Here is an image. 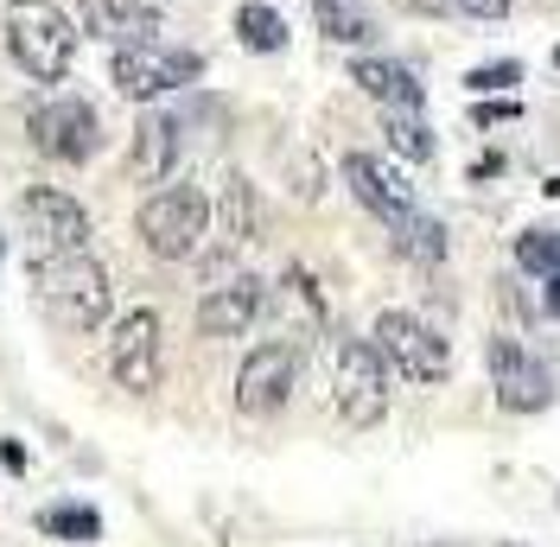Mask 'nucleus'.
<instances>
[{
    "instance_id": "nucleus-1",
    "label": "nucleus",
    "mask_w": 560,
    "mask_h": 547,
    "mask_svg": "<svg viewBox=\"0 0 560 547\" xmlns=\"http://www.w3.org/2000/svg\"><path fill=\"white\" fill-rule=\"evenodd\" d=\"M33 280H38V306H45V318H51L58 331L90 338V331H103V325H108L115 287H108V268L90 255V248L33 261Z\"/></svg>"
},
{
    "instance_id": "nucleus-8",
    "label": "nucleus",
    "mask_w": 560,
    "mask_h": 547,
    "mask_svg": "<svg viewBox=\"0 0 560 547\" xmlns=\"http://www.w3.org/2000/svg\"><path fill=\"white\" fill-rule=\"evenodd\" d=\"M293 382H300V344H255L243 357V370H236V408L248 420H268V414L287 408V395H293Z\"/></svg>"
},
{
    "instance_id": "nucleus-20",
    "label": "nucleus",
    "mask_w": 560,
    "mask_h": 547,
    "mask_svg": "<svg viewBox=\"0 0 560 547\" xmlns=\"http://www.w3.org/2000/svg\"><path fill=\"white\" fill-rule=\"evenodd\" d=\"M236 38H243L248 51H280L287 45V20H280L275 7H261V0H243L236 7Z\"/></svg>"
},
{
    "instance_id": "nucleus-25",
    "label": "nucleus",
    "mask_w": 560,
    "mask_h": 547,
    "mask_svg": "<svg viewBox=\"0 0 560 547\" xmlns=\"http://www.w3.org/2000/svg\"><path fill=\"white\" fill-rule=\"evenodd\" d=\"M458 13H471V20H510L516 0H458Z\"/></svg>"
},
{
    "instance_id": "nucleus-16",
    "label": "nucleus",
    "mask_w": 560,
    "mask_h": 547,
    "mask_svg": "<svg viewBox=\"0 0 560 547\" xmlns=\"http://www.w3.org/2000/svg\"><path fill=\"white\" fill-rule=\"evenodd\" d=\"M350 83L383 108H420V96H427L420 77L408 65H395V58H357V65H350Z\"/></svg>"
},
{
    "instance_id": "nucleus-11",
    "label": "nucleus",
    "mask_w": 560,
    "mask_h": 547,
    "mask_svg": "<svg viewBox=\"0 0 560 547\" xmlns=\"http://www.w3.org/2000/svg\"><path fill=\"white\" fill-rule=\"evenodd\" d=\"M108 370L115 382L128 388V395H153L160 388V312L153 306H135L121 312V325H115V338H108Z\"/></svg>"
},
{
    "instance_id": "nucleus-10",
    "label": "nucleus",
    "mask_w": 560,
    "mask_h": 547,
    "mask_svg": "<svg viewBox=\"0 0 560 547\" xmlns=\"http://www.w3.org/2000/svg\"><path fill=\"white\" fill-rule=\"evenodd\" d=\"M20 223L33 236V261L90 248V210L77 205V198H65V191H51V185H38V191L20 198Z\"/></svg>"
},
{
    "instance_id": "nucleus-12",
    "label": "nucleus",
    "mask_w": 560,
    "mask_h": 547,
    "mask_svg": "<svg viewBox=\"0 0 560 547\" xmlns=\"http://www.w3.org/2000/svg\"><path fill=\"white\" fill-rule=\"evenodd\" d=\"M345 185H350V198L370 210V217H383L388 230L415 210V185L395 166H383L376 153H345Z\"/></svg>"
},
{
    "instance_id": "nucleus-15",
    "label": "nucleus",
    "mask_w": 560,
    "mask_h": 547,
    "mask_svg": "<svg viewBox=\"0 0 560 547\" xmlns=\"http://www.w3.org/2000/svg\"><path fill=\"white\" fill-rule=\"evenodd\" d=\"M173 166H178V121H173V115H140L128 172H135L140 185H166Z\"/></svg>"
},
{
    "instance_id": "nucleus-3",
    "label": "nucleus",
    "mask_w": 560,
    "mask_h": 547,
    "mask_svg": "<svg viewBox=\"0 0 560 547\" xmlns=\"http://www.w3.org/2000/svg\"><path fill=\"white\" fill-rule=\"evenodd\" d=\"M210 236V198L198 185H160L140 205V242L160 261H191Z\"/></svg>"
},
{
    "instance_id": "nucleus-2",
    "label": "nucleus",
    "mask_w": 560,
    "mask_h": 547,
    "mask_svg": "<svg viewBox=\"0 0 560 547\" xmlns=\"http://www.w3.org/2000/svg\"><path fill=\"white\" fill-rule=\"evenodd\" d=\"M7 51L33 83H58L77 58V26L58 0H7Z\"/></svg>"
},
{
    "instance_id": "nucleus-6",
    "label": "nucleus",
    "mask_w": 560,
    "mask_h": 547,
    "mask_svg": "<svg viewBox=\"0 0 560 547\" xmlns=\"http://www.w3.org/2000/svg\"><path fill=\"white\" fill-rule=\"evenodd\" d=\"M376 350H383L388 370H401L408 382H446L453 376V344L440 338L427 318H415V312L388 306L383 318H376Z\"/></svg>"
},
{
    "instance_id": "nucleus-9",
    "label": "nucleus",
    "mask_w": 560,
    "mask_h": 547,
    "mask_svg": "<svg viewBox=\"0 0 560 547\" xmlns=\"http://www.w3.org/2000/svg\"><path fill=\"white\" fill-rule=\"evenodd\" d=\"M485 363H490V382H497V408H510V414L555 408V370L541 357H528L516 338H490Z\"/></svg>"
},
{
    "instance_id": "nucleus-14",
    "label": "nucleus",
    "mask_w": 560,
    "mask_h": 547,
    "mask_svg": "<svg viewBox=\"0 0 560 547\" xmlns=\"http://www.w3.org/2000/svg\"><path fill=\"white\" fill-rule=\"evenodd\" d=\"M83 33L108 38L115 51L121 45H153L160 38V7H147V0H83Z\"/></svg>"
},
{
    "instance_id": "nucleus-17",
    "label": "nucleus",
    "mask_w": 560,
    "mask_h": 547,
    "mask_svg": "<svg viewBox=\"0 0 560 547\" xmlns=\"http://www.w3.org/2000/svg\"><path fill=\"white\" fill-rule=\"evenodd\" d=\"M217 230L230 248H243V242L261 236V198H255V185H248L243 172H230L223 178V198H217Z\"/></svg>"
},
{
    "instance_id": "nucleus-26",
    "label": "nucleus",
    "mask_w": 560,
    "mask_h": 547,
    "mask_svg": "<svg viewBox=\"0 0 560 547\" xmlns=\"http://www.w3.org/2000/svg\"><path fill=\"white\" fill-rule=\"evenodd\" d=\"M395 7H408V13H420V20H446V13H458V0H395Z\"/></svg>"
},
{
    "instance_id": "nucleus-24",
    "label": "nucleus",
    "mask_w": 560,
    "mask_h": 547,
    "mask_svg": "<svg viewBox=\"0 0 560 547\" xmlns=\"http://www.w3.org/2000/svg\"><path fill=\"white\" fill-rule=\"evenodd\" d=\"M516 83H523V65H516V58H497V65L465 70V90H471V96H497V90H516Z\"/></svg>"
},
{
    "instance_id": "nucleus-7",
    "label": "nucleus",
    "mask_w": 560,
    "mask_h": 547,
    "mask_svg": "<svg viewBox=\"0 0 560 547\" xmlns=\"http://www.w3.org/2000/svg\"><path fill=\"white\" fill-rule=\"evenodd\" d=\"M26 135L45 160H58V166H83L96 147H103V115L83 103V96H51V103H38L26 115Z\"/></svg>"
},
{
    "instance_id": "nucleus-4",
    "label": "nucleus",
    "mask_w": 560,
    "mask_h": 547,
    "mask_svg": "<svg viewBox=\"0 0 560 547\" xmlns=\"http://www.w3.org/2000/svg\"><path fill=\"white\" fill-rule=\"evenodd\" d=\"M331 388H338V414L345 427H376L388 414V363L376 338H345L331 350Z\"/></svg>"
},
{
    "instance_id": "nucleus-23",
    "label": "nucleus",
    "mask_w": 560,
    "mask_h": 547,
    "mask_svg": "<svg viewBox=\"0 0 560 547\" xmlns=\"http://www.w3.org/2000/svg\"><path fill=\"white\" fill-rule=\"evenodd\" d=\"M516 268H528V274H548L560 268V236H548V230H523L516 236Z\"/></svg>"
},
{
    "instance_id": "nucleus-27",
    "label": "nucleus",
    "mask_w": 560,
    "mask_h": 547,
    "mask_svg": "<svg viewBox=\"0 0 560 547\" xmlns=\"http://www.w3.org/2000/svg\"><path fill=\"white\" fill-rule=\"evenodd\" d=\"M516 115H523V103H485V108H478V121H485V128H497V121H516Z\"/></svg>"
},
{
    "instance_id": "nucleus-22",
    "label": "nucleus",
    "mask_w": 560,
    "mask_h": 547,
    "mask_svg": "<svg viewBox=\"0 0 560 547\" xmlns=\"http://www.w3.org/2000/svg\"><path fill=\"white\" fill-rule=\"evenodd\" d=\"M395 248L415 255V261H440V255H446V223H433V217L408 210V217L395 223Z\"/></svg>"
},
{
    "instance_id": "nucleus-5",
    "label": "nucleus",
    "mask_w": 560,
    "mask_h": 547,
    "mask_svg": "<svg viewBox=\"0 0 560 547\" xmlns=\"http://www.w3.org/2000/svg\"><path fill=\"white\" fill-rule=\"evenodd\" d=\"M108 77H115V90L128 103H153V96H173L185 83H198L205 77V58L198 51H173V45L153 38V45H121Z\"/></svg>"
},
{
    "instance_id": "nucleus-18",
    "label": "nucleus",
    "mask_w": 560,
    "mask_h": 547,
    "mask_svg": "<svg viewBox=\"0 0 560 547\" xmlns=\"http://www.w3.org/2000/svg\"><path fill=\"white\" fill-rule=\"evenodd\" d=\"M313 20L331 45H370V38H376V20H370L357 0H313Z\"/></svg>"
},
{
    "instance_id": "nucleus-19",
    "label": "nucleus",
    "mask_w": 560,
    "mask_h": 547,
    "mask_svg": "<svg viewBox=\"0 0 560 547\" xmlns=\"http://www.w3.org/2000/svg\"><path fill=\"white\" fill-rule=\"evenodd\" d=\"M383 135H388V147L401 153V160H433V128L420 121V108H388L383 115Z\"/></svg>"
},
{
    "instance_id": "nucleus-13",
    "label": "nucleus",
    "mask_w": 560,
    "mask_h": 547,
    "mask_svg": "<svg viewBox=\"0 0 560 547\" xmlns=\"http://www.w3.org/2000/svg\"><path fill=\"white\" fill-rule=\"evenodd\" d=\"M261 280L255 274H236V280H217L205 300H198V331L205 338H243L248 325L261 318Z\"/></svg>"
},
{
    "instance_id": "nucleus-21",
    "label": "nucleus",
    "mask_w": 560,
    "mask_h": 547,
    "mask_svg": "<svg viewBox=\"0 0 560 547\" xmlns=\"http://www.w3.org/2000/svg\"><path fill=\"white\" fill-rule=\"evenodd\" d=\"M38 528L51 542H96L103 535V515L83 510V503H51V510H38Z\"/></svg>"
},
{
    "instance_id": "nucleus-28",
    "label": "nucleus",
    "mask_w": 560,
    "mask_h": 547,
    "mask_svg": "<svg viewBox=\"0 0 560 547\" xmlns=\"http://www.w3.org/2000/svg\"><path fill=\"white\" fill-rule=\"evenodd\" d=\"M541 306H548V318H560V268L548 274V300H541Z\"/></svg>"
}]
</instances>
